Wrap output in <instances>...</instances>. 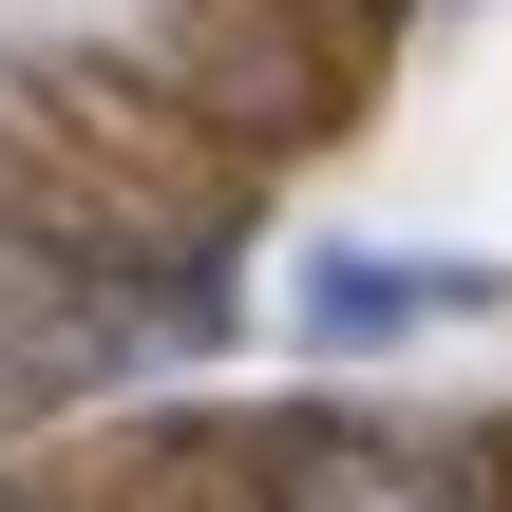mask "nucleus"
Listing matches in <instances>:
<instances>
[{
    "label": "nucleus",
    "mask_w": 512,
    "mask_h": 512,
    "mask_svg": "<svg viewBox=\"0 0 512 512\" xmlns=\"http://www.w3.org/2000/svg\"><path fill=\"white\" fill-rule=\"evenodd\" d=\"M494 266H399V247H323L304 266V342H418V323H475Z\"/></svg>",
    "instance_id": "2"
},
{
    "label": "nucleus",
    "mask_w": 512,
    "mask_h": 512,
    "mask_svg": "<svg viewBox=\"0 0 512 512\" xmlns=\"http://www.w3.org/2000/svg\"><path fill=\"white\" fill-rule=\"evenodd\" d=\"M266 512H475V494H456L437 456H399V437H304Z\"/></svg>",
    "instance_id": "3"
},
{
    "label": "nucleus",
    "mask_w": 512,
    "mask_h": 512,
    "mask_svg": "<svg viewBox=\"0 0 512 512\" xmlns=\"http://www.w3.org/2000/svg\"><path fill=\"white\" fill-rule=\"evenodd\" d=\"M171 342H209V285L171 304V285H114V266H76V247H38V228H0V418H57V399H95V380L171 361Z\"/></svg>",
    "instance_id": "1"
}]
</instances>
